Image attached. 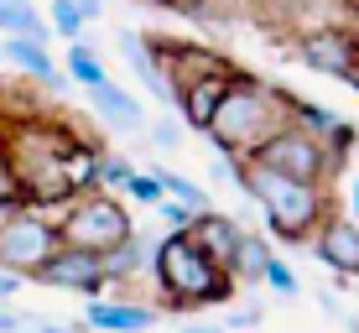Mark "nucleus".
<instances>
[{
	"label": "nucleus",
	"mask_w": 359,
	"mask_h": 333,
	"mask_svg": "<svg viewBox=\"0 0 359 333\" xmlns=\"http://www.w3.org/2000/svg\"><path fill=\"white\" fill-rule=\"evenodd\" d=\"M349 208H354V214H349V219H354V224H359V172H354V182H349Z\"/></svg>",
	"instance_id": "37"
},
{
	"label": "nucleus",
	"mask_w": 359,
	"mask_h": 333,
	"mask_svg": "<svg viewBox=\"0 0 359 333\" xmlns=\"http://www.w3.org/2000/svg\"><path fill=\"white\" fill-rule=\"evenodd\" d=\"M27 328H32V333H68L63 323H47V318H27Z\"/></svg>",
	"instance_id": "35"
},
{
	"label": "nucleus",
	"mask_w": 359,
	"mask_h": 333,
	"mask_svg": "<svg viewBox=\"0 0 359 333\" xmlns=\"http://www.w3.org/2000/svg\"><path fill=\"white\" fill-rule=\"evenodd\" d=\"M156 182H162V198H177V203H188V208H208V188H198V182L182 177V172L156 167Z\"/></svg>",
	"instance_id": "24"
},
{
	"label": "nucleus",
	"mask_w": 359,
	"mask_h": 333,
	"mask_svg": "<svg viewBox=\"0 0 359 333\" xmlns=\"http://www.w3.org/2000/svg\"><path fill=\"white\" fill-rule=\"evenodd\" d=\"M156 318H162V307L151 302H135V297H89L83 307V323L99 328V333H151Z\"/></svg>",
	"instance_id": "12"
},
{
	"label": "nucleus",
	"mask_w": 359,
	"mask_h": 333,
	"mask_svg": "<svg viewBox=\"0 0 359 333\" xmlns=\"http://www.w3.org/2000/svg\"><path fill=\"white\" fill-rule=\"evenodd\" d=\"M83 11H79V0H47V32H57L63 42H79L83 36Z\"/></svg>",
	"instance_id": "23"
},
{
	"label": "nucleus",
	"mask_w": 359,
	"mask_h": 333,
	"mask_svg": "<svg viewBox=\"0 0 359 333\" xmlns=\"http://www.w3.org/2000/svg\"><path fill=\"white\" fill-rule=\"evenodd\" d=\"M151 276L162 287L167 313H193V307H219L234 297V276L219 271L203 250L193 245L188 229H167L151 245Z\"/></svg>",
	"instance_id": "4"
},
{
	"label": "nucleus",
	"mask_w": 359,
	"mask_h": 333,
	"mask_svg": "<svg viewBox=\"0 0 359 333\" xmlns=\"http://www.w3.org/2000/svg\"><path fill=\"white\" fill-rule=\"evenodd\" d=\"M11 208H27V198H21V182L11 172V162H0V214H11Z\"/></svg>",
	"instance_id": "29"
},
{
	"label": "nucleus",
	"mask_w": 359,
	"mask_h": 333,
	"mask_svg": "<svg viewBox=\"0 0 359 333\" xmlns=\"http://www.w3.org/2000/svg\"><path fill=\"white\" fill-rule=\"evenodd\" d=\"M32 281H42V287H53V292H83V297H104V287H109L104 255L73 250V245H57V250L36 266Z\"/></svg>",
	"instance_id": "9"
},
{
	"label": "nucleus",
	"mask_w": 359,
	"mask_h": 333,
	"mask_svg": "<svg viewBox=\"0 0 359 333\" xmlns=\"http://www.w3.org/2000/svg\"><path fill=\"white\" fill-rule=\"evenodd\" d=\"M307 250L323 261L339 281H359V224L349 214H323V224L313 229V240H307Z\"/></svg>",
	"instance_id": "10"
},
{
	"label": "nucleus",
	"mask_w": 359,
	"mask_h": 333,
	"mask_svg": "<svg viewBox=\"0 0 359 333\" xmlns=\"http://www.w3.org/2000/svg\"><path fill=\"white\" fill-rule=\"evenodd\" d=\"M27 328V313H11V307H0V333H21Z\"/></svg>",
	"instance_id": "34"
},
{
	"label": "nucleus",
	"mask_w": 359,
	"mask_h": 333,
	"mask_svg": "<svg viewBox=\"0 0 359 333\" xmlns=\"http://www.w3.org/2000/svg\"><path fill=\"white\" fill-rule=\"evenodd\" d=\"M261 323V307H234L229 313V328H255Z\"/></svg>",
	"instance_id": "32"
},
{
	"label": "nucleus",
	"mask_w": 359,
	"mask_h": 333,
	"mask_svg": "<svg viewBox=\"0 0 359 333\" xmlns=\"http://www.w3.org/2000/svg\"><path fill=\"white\" fill-rule=\"evenodd\" d=\"M297 63L323 73V79H339V83H354L359 89V32L349 27H318V32H302L297 36Z\"/></svg>",
	"instance_id": "8"
},
{
	"label": "nucleus",
	"mask_w": 359,
	"mask_h": 333,
	"mask_svg": "<svg viewBox=\"0 0 359 333\" xmlns=\"http://www.w3.org/2000/svg\"><path fill=\"white\" fill-rule=\"evenodd\" d=\"M287 125V89L271 79H250V73H234L224 83V94H219L214 115H208L203 135L219 146L224 156H250L255 146L266 141L271 130Z\"/></svg>",
	"instance_id": "2"
},
{
	"label": "nucleus",
	"mask_w": 359,
	"mask_h": 333,
	"mask_svg": "<svg viewBox=\"0 0 359 333\" xmlns=\"http://www.w3.org/2000/svg\"><path fill=\"white\" fill-rule=\"evenodd\" d=\"M6 162L21 182L27 208H63L99 188V146L73 135L63 120H16L6 125Z\"/></svg>",
	"instance_id": "1"
},
{
	"label": "nucleus",
	"mask_w": 359,
	"mask_h": 333,
	"mask_svg": "<svg viewBox=\"0 0 359 333\" xmlns=\"http://www.w3.org/2000/svg\"><path fill=\"white\" fill-rule=\"evenodd\" d=\"M57 224V240L73 245V250H94V255H109L115 245H126L135 234V219L130 208L115 198L109 188H89L79 193V198L63 203V219H53Z\"/></svg>",
	"instance_id": "5"
},
{
	"label": "nucleus",
	"mask_w": 359,
	"mask_h": 333,
	"mask_svg": "<svg viewBox=\"0 0 359 333\" xmlns=\"http://www.w3.org/2000/svg\"><path fill=\"white\" fill-rule=\"evenodd\" d=\"M151 245H156V240H146L141 229H135L126 245H115V250L104 255V276H109V287H115V281H135L141 271H151Z\"/></svg>",
	"instance_id": "19"
},
{
	"label": "nucleus",
	"mask_w": 359,
	"mask_h": 333,
	"mask_svg": "<svg viewBox=\"0 0 359 333\" xmlns=\"http://www.w3.org/2000/svg\"><path fill=\"white\" fill-rule=\"evenodd\" d=\"M229 177L245 188V198L266 214V224L276 240L287 245H307L313 229L323 224L328 214V182H297V177H281V172H266V167H250L240 156H229Z\"/></svg>",
	"instance_id": "3"
},
{
	"label": "nucleus",
	"mask_w": 359,
	"mask_h": 333,
	"mask_svg": "<svg viewBox=\"0 0 359 333\" xmlns=\"http://www.w3.org/2000/svg\"><path fill=\"white\" fill-rule=\"evenodd\" d=\"M287 120H297L313 141H323L328 151H333V162H339V156L349 151V141H354V120L333 115V109L313 104V100H297V94H287Z\"/></svg>",
	"instance_id": "14"
},
{
	"label": "nucleus",
	"mask_w": 359,
	"mask_h": 333,
	"mask_svg": "<svg viewBox=\"0 0 359 333\" xmlns=\"http://www.w3.org/2000/svg\"><path fill=\"white\" fill-rule=\"evenodd\" d=\"M245 162H250V167H266V172H281V177H297V182H328V172L339 167L328 146L313 141L297 120H287L281 130H271L266 141L245 156Z\"/></svg>",
	"instance_id": "6"
},
{
	"label": "nucleus",
	"mask_w": 359,
	"mask_h": 333,
	"mask_svg": "<svg viewBox=\"0 0 359 333\" xmlns=\"http://www.w3.org/2000/svg\"><path fill=\"white\" fill-rule=\"evenodd\" d=\"M130 172H135V162H126V156H104V151H99V188H126Z\"/></svg>",
	"instance_id": "27"
},
{
	"label": "nucleus",
	"mask_w": 359,
	"mask_h": 333,
	"mask_svg": "<svg viewBox=\"0 0 359 333\" xmlns=\"http://www.w3.org/2000/svg\"><path fill=\"white\" fill-rule=\"evenodd\" d=\"M79 11H83V21H99L104 16V0H79Z\"/></svg>",
	"instance_id": "36"
},
{
	"label": "nucleus",
	"mask_w": 359,
	"mask_h": 333,
	"mask_svg": "<svg viewBox=\"0 0 359 333\" xmlns=\"http://www.w3.org/2000/svg\"><path fill=\"white\" fill-rule=\"evenodd\" d=\"M21 281H27V276H16V271H6V266H0V302H6V297H16V292H21Z\"/></svg>",
	"instance_id": "33"
},
{
	"label": "nucleus",
	"mask_w": 359,
	"mask_h": 333,
	"mask_svg": "<svg viewBox=\"0 0 359 333\" xmlns=\"http://www.w3.org/2000/svg\"><path fill=\"white\" fill-rule=\"evenodd\" d=\"M271 245L266 240H255L250 229L240 234V250H234V266H229V276H234V287H250V281H261V271H266V261H271Z\"/></svg>",
	"instance_id": "21"
},
{
	"label": "nucleus",
	"mask_w": 359,
	"mask_h": 333,
	"mask_svg": "<svg viewBox=\"0 0 359 333\" xmlns=\"http://www.w3.org/2000/svg\"><path fill=\"white\" fill-rule=\"evenodd\" d=\"M115 42H120V57L135 68V79L146 83V94H151V100H162V104H172V83H167V73H162V63H156V53H151V36H141V32L126 27Z\"/></svg>",
	"instance_id": "18"
},
{
	"label": "nucleus",
	"mask_w": 359,
	"mask_h": 333,
	"mask_svg": "<svg viewBox=\"0 0 359 333\" xmlns=\"http://www.w3.org/2000/svg\"><path fill=\"white\" fill-rule=\"evenodd\" d=\"M151 208H156V219H162L167 229H188V224H193V214H198V208L177 203V198H162V203H151Z\"/></svg>",
	"instance_id": "28"
},
{
	"label": "nucleus",
	"mask_w": 359,
	"mask_h": 333,
	"mask_svg": "<svg viewBox=\"0 0 359 333\" xmlns=\"http://www.w3.org/2000/svg\"><path fill=\"white\" fill-rule=\"evenodd\" d=\"M120 193H126L130 203H141V208L162 203V182H156V172H141V167H135L130 177H126V188H120Z\"/></svg>",
	"instance_id": "25"
},
{
	"label": "nucleus",
	"mask_w": 359,
	"mask_h": 333,
	"mask_svg": "<svg viewBox=\"0 0 359 333\" xmlns=\"http://www.w3.org/2000/svg\"><path fill=\"white\" fill-rule=\"evenodd\" d=\"M151 53H156V63H162L167 73V83H182V79H198V73H229L234 63L219 47H208V42H151Z\"/></svg>",
	"instance_id": "11"
},
{
	"label": "nucleus",
	"mask_w": 359,
	"mask_h": 333,
	"mask_svg": "<svg viewBox=\"0 0 359 333\" xmlns=\"http://www.w3.org/2000/svg\"><path fill=\"white\" fill-rule=\"evenodd\" d=\"M0 63L21 68L32 83H42V89H68V73L53 63L47 42H36V36H6V42H0Z\"/></svg>",
	"instance_id": "17"
},
{
	"label": "nucleus",
	"mask_w": 359,
	"mask_h": 333,
	"mask_svg": "<svg viewBox=\"0 0 359 333\" xmlns=\"http://www.w3.org/2000/svg\"><path fill=\"white\" fill-rule=\"evenodd\" d=\"M68 83H79V89H89V83H99V79H109V68H104V57H99V47L94 42H68Z\"/></svg>",
	"instance_id": "22"
},
{
	"label": "nucleus",
	"mask_w": 359,
	"mask_h": 333,
	"mask_svg": "<svg viewBox=\"0 0 359 333\" xmlns=\"http://www.w3.org/2000/svg\"><path fill=\"white\" fill-rule=\"evenodd\" d=\"M234 73H240V68H229V73H198V79H182V83H172V100H177V115H182V125H193L198 135H203L208 115H214L219 94H224V83L234 79Z\"/></svg>",
	"instance_id": "16"
},
{
	"label": "nucleus",
	"mask_w": 359,
	"mask_h": 333,
	"mask_svg": "<svg viewBox=\"0 0 359 333\" xmlns=\"http://www.w3.org/2000/svg\"><path fill=\"white\" fill-rule=\"evenodd\" d=\"M57 224L42 214V208H11L0 214V266L16 271V276H36V266L57 250Z\"/></svg>",
	"instance_id": "7"
},
{
	"label": "nucleus",
	"mask_w": 359,
	"mask_h": 333,
	"mask_svg": "<svg viewBox=\"0 0 359 333\" xmlns=\"http://www.w3.org/2000/svg\"><path fill=\"white\" fill-rule=\"evenodd\" d=\"M261 281H266L271 292H276V297H297V292H302V287H297V276H292V266L281 261V255H271V261H266Z\"/></svg>",
	"instance_id": "26"
},
{
	"label": "nucleus",
	"mask_w": 359,
	"mask_h": 333,
	"mask_svg": "<svg viewBox=\"0 0 359 333\" xmlns=\"http://www.w3.org/2000/svg\"><path fill=\"white\" fill-rule=\"evenodd\" d=\"M0 162H6V125H0Z\"/></svg>",
	"instance_id": "39"
},
{
	"label": "nucleus",
	"mask_w": 359,
	"mask_h": 333,
	"mask_svg": "<svg viewBox=\"0 0 359 333\" xmlns=\"http://www.w3.org/2000/svg\"><path fill=\"white\" fill-rule=\"evenodd\" d=\"M89 109L99 120H104L109 130H126V135H135V130H146V109H141V100L126 89V83H115V79H99V83H89Z\"/></svg>",
	"instance_id": "15"
},
{
	"label": "nucleus",
	"mask_w": 359,
	"mask_h": 333,
	"mask_svg": "<svg viewBox=\"0 0 359 333\" xmlns=\"http://www.w3.org/2000/svg\"><path fill=\"white\" fill-rule=\"evenodd\" d=\"M146 135H151L156 151H177V146H182V125H172V120H156V125L146 120Z\"/></svg>",
	"instance_id": "30"
},
{
	"label": "nucleus",
	"mask_w": 359,
	"mask_h": 333,
	"mask_svg": "<svg viewBox=\"0 0 359 333\" xmlns=\"http://www.w3.org/2000/svg\"><path fill=\"white\" fill-rule=\"evenodd\" d=\"M151 6H167V11H177V16H208L214 0H151Z\"/></svg>",
	"instance_id": "31"
},
{
	"label": "nucleus",
	"mask_w": 359,
	"mask_h": 333,
	"mask_svg": "<svg viewBox=\"0 0 359 333\" xmlns=\"http://www.w3.org/2000/svg\"><path fill=\"white\" fill-rule=\"evenodd\" d=\"M188 234H193V245H198V250H203L219 271H229L245 229H240V219H234V214H224V208H198L193 224H188Z\"/></svg>",
	"instance_id": "13"
},
{
	"label": "nucleus",
	"mask_w": 359,
	"mask_h": 333,
	"mask_svg": "<svg viewBox=\"0 0 359 333\" xmlns=\"http://www.w3.org/2000/svg\"><path fill=\"white\" fill-rule=\"evenodd\" d=\"M182 333H224V328H203V323H193V328H182Z\"/></svg>",
	"instance_id": "38"
},
{
	"label": "nucleus",
	"mask_w": 359,
	"mask_h": 333,
	"mask_svg": "<svg viewBox=\"0 0 359 333\" xmlns=\"http://www.w3.org/2000/svg\"><path fill=\"white\" fill-rule=\"evenodd\" d=\"M0 36H36L47 42V16L36 11V0H0Z\"/></svg>",
	"instance_id": "20"
}]
</instances>
